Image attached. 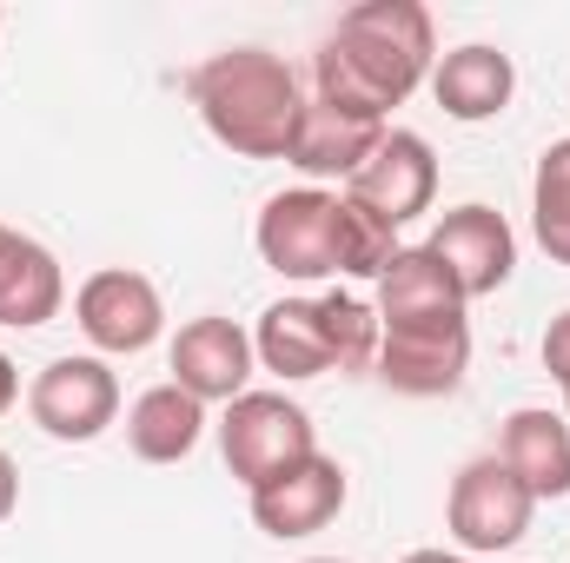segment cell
Segmentation results:
<instances>
[{"instance_id":"obj_4","label":"cell","mask_w":570,"mask_h":563,"mask_svg":"<svg viewBox=\"0 0 570 563\" xmlns=\"http://www.w3.org/2000/svg\"><path fill=\"white\" fill-rule=\"evenodd\" d=\"M253 246L266 259V273L292 285L338 279V192L332 186H285L259 206Z\"/></svg>"},{"instance_id":"obj_17","label":"cell","mask_w":570,"mask_h":563,"mask_svg":"<svg viewBox=\"0 0 570 563\" xmlns=\"http://www.w3.org/2000/svg\"><path fill=\"white\" fill-rule=\"evenodd\" d=\"M498 457L524 477V491H531L538 504L570 497V418L564 412H551V405H518V412L504 418Z\"/></svg>"},{"instance_id":"obj_22","label":"cell","mask_w":570,"mask_h":563,"mask_svg":"<svg viewBox=\"0 0 570 563\" xmlns=\"http://www.w3.org/2000/svg\"><path fill=\"white\" fill-rule=\"evenodd\" d=\"M318 305H325V325H332V358H338V372L345 378H358V372H372V358H379V305H365L358 292H318Z\"/></svg>"},{"instance_id":"obj_9","label":"cell","mask_w":570,"mask_h":563,"mask_svg":"<svg viewBox=\"0 0 570 563\" xmlns=\"http://www.w3.org/2000/svg\"><path fill=\"white\" fill-rule=\"evenodd\" d=\"M166 365H173V385L193 392L199 405H233L253 392V372H259V352H253V332L239 318H219V312H199L173 332L166 345Z\"/></svg>"},{"instance_id":"obj_5","label":"cell","mask_w":570,"mask_h":563,"mask_svg":"<svg viewBox=\"0 0 570 563\" xmlns=\"http://www.w3.org/2000/svg\"><path fill=\"white\" fill-rule=\"evenodd\" d=\"M531 517H538V497L524 491V477H518L498 451L471 457V464L451 477L444 524H451L458 551H471V557H504V551L524 544Z\"/></svg>"},{"instance_id":"obj_2","label":"cell","mask_w":570,"mask_h":563,"mask_svg":"<svg viewBox=\"0 0 570 563\" xmlns=\"http://www.w3.org/2000/svg\"><path fill=\"white\" fill-rule=\"evenodd\" d=\"M186 100H193L199 127L226 146V152H239V159H285L292 127L305 113L298 73L285 67L279 53H266V47L206 53L186 73Z\"/></svg>"},{"instance_id":"obj_25","label":"cell","mask_w":570,"mask_h":563,"mask_svg":"<svg viewBox=\"0 0 570 563\" xmlns=\"http://www.w3.org/2000/svg\"><path fill=\"white\" fill-rule=\"evenodd\" d=\"M13 405H20V365H13V358L0 352V418H7Z\"/></svg>"},{"instance_id":"obj_7","label":"cell","mask_w":570,"mask_h":563,"mask_svg":"<svg viewBox=\"0 0 570 563\" xmlns=\"http://www.w3.org/2000/svg\"><path fill=\"white\" fill-rule=\"evenodd\" d=\"M73 318H80L94 358H140L166 332V298L134 266H100L73 292Z\"/></svg>"},{"instance_id":"obj_10","label":"cell","mask_w":570,"mask_h":563,"mask_svg":"<svg viewBox=\"0 0 570 563\" xmlns=\"http://www.w3.org/2000/svg\"><path fill=\"white\" fill-rule=\"evenodd\" d=\"M338 192H352L358 206H372L385 226H412V219H425L431 199H438V152H431L425 134H412V127H385V140L372 146V159L338 186Z\"/></svg>"},{"instance_id":"obj_12","label":"cell","mask_w":570,"mask_h":563,"mask_svg":"<svg viewBox=\"0 0 570 563\" xmlns=\"http://www.w3.org/2000/svg\"><path fill=\"white\" fill-rule=\"evenodd\" d=\"M345 497H352L345 464L325 457V451H312V457L292 464L285 477L259 484V491H246V511H253V524H259L273 544H298V537H318L325 524H338Z\"/></svg>"},{"instance_id":"obj_8","label":"cell","mask_w":570,"mask_h":563,"mask_svg":"<svg viewBox=\"0 0 570 563\" xmlns=\"http://www.w3.org/2000/svg\"><path fill=\"white\" fill-rule=\"evenodd\" d=\"M471 372V318H425V325H385L372 378L399 398H451Z\"/></svg>"},{"instance_id":"obj_28","label":"cell","mask_w":570,"mask_h":563,"mask_svg":"<svg viewBox=\"0 0 570 563\" xmlns=\"http://www.w3.org/2000/svg\"><path fill=\"white\" fill-rule=\"evenodd\" d=\"M305 563H345V557H305Z\"/></svg>"},{"instance_id":"obj_16","label":"cell","mask_w":570,"mask_h":563,"mask_svg":"<svg viewBox=\"0 0 570 563\" xmlns=\"http://www.w3.org/2000/svg\"><path fill=\"white\" fill-rule=\"evenodd\" d=\"M385 140V127L379 120H358V113H338V107H325V100H305V113H298V127H292V146H285V166H298L312 186L318 179H352L365 159H372V146Z\"/></svg>"},{"instance_id":"obj_13","label":"cell","mask_w":570,"mask_h":563,"mask_svg":"<svg viewBox=\"0 0 570 563\" xmlns=\"http://www.w3.org/2000/svg\"><path fill=\"white\" fill-rule=\"evenodd\" d=\"M425 87H431V100H438L444 120L484 127V120H498V113L511 107L518 67H511V53H498V47H484V40H464V47L438 53V67H431Z\"/></svg>"},{"instance_id":"obj_15","label":"cell","mask_w":570,"mask_h":563,"mask_svg":"<svg viewBox=\"0 0 570 563\" xmlns=\"http://www.w3.org/2000/svg\"><path fill=\"white\" fill-rule=\"evenodd\" d=\"M60 305H67V273H60V259H53L33 233H20V226L0 219V325L40 332V325L60 318Z\"/></svg>"},{"instance_id":"obj_6","label":"cell","mask_w":570,"mask_h":563,"mask_svg":"<svg viewBox=\"0 0 570 563\" xmlns=\"http://www.w3.org/2000/svg\"><path fill=\"white\" fill-rule=\"evenodd\" d=\"M27 418L40 424L53 444H94L120 424V378L94 352H67L33 372L27 385Z\"/></svg>"},{"instance_id":"obj_14","label":"cell","mask_w":570,"mask_h":563,"mask_svg":"<svg viewBox=\"0 0 570 563\" xmlns=\"http://www.w3.org/2000/svg\"><path fill=\"white\" fill-rule=\"evenodd\" d=\"M253 352H259V372H273L285 385H305V378L338 372L332 325H325V305L318 298H273L259 312V325H253Z\"/></svg>"},{"instance_id":"obj_20","label":"cell","mask_w":570,"mask_h":563,"mask_svg":"<svg viewBox=\"0 0 570 563\" xmlns=\"http://www.w3.org/2000/svg\"><path fill=\"white\" fill-rule=\"evenodd\" d=\"M531 239L551 266H570V134L538 152L531 172Z\"/></svg>"},{"instance_id":"obj_23","label":"cell","mask_w":570,"mask_h":563,"mask_svg":"<svg viewBox=\"0 0 570 563\" xmlns=\"http://www.w3.org/2000/svg\"><path fill=\"white\" fill-rule=\"evenodd\" d=\"M538 352H544V372H551L558 385H570V312H558V318L544 325V345H538Z\"/></svg>"},{"instance_id":"obj_11","label":"cell","mask_w":570,"mask_h":563,"mask_svg":"<svg viewBox=\"0 0 570 563\" xmlns=\"http://www.w3.org/2000/svg\"><path fill=\"white\" fill-rule=\"evenodd\" d=\"M425 253L458 279L464 298H491L498 285H511L518 273V233H511V219L498 213V206H451L438 226H431Z\"/></svg>"},{"instance_id":"obj_24","label":"cell","mask_w":570,"mask_h":563,"mask_svg":"<svg viewBox=\"0 0 570 563\" xmlns=\"http://www.w3.org/2000/svg\"><path fill=\"white\" fill-rule=\"evenodd\" d=\"M13 511H20V464L0 451V524H7Z\"/></svg>"},{"instance_id":"obj_27","label":"cell","mask_w":570,"mask_h":563,"mask_svg":"<svg viewBox=\"0 0 570 563\" xmlns=\"http://www.w3.org/2000/svg\"><path fill=\"white\" fill-rule=\"evenodd\" d=\"M558 392H564V418H570V385H558Z\"/></svg>"},{"instance_id":"obj_1","label":"cell","mask_w":570,"mask_h":563,"mask_svg":"<svg viewBox=\"0 0 570 563\" xmlns=\"http://www.w3.org/2000/svg\"><path fill=\"white\" fill-rule=\"evenodd\" d=\"M438 67V20L419 0H358L338 13V27L312 53V100L392 127V107H405Z\"/></svg>"},{"instance_id":"obj_18","label":"cell","mask_w":570,"mask_h":563,"mask_svg":"<svg viewBox=\"0 0 570 563\" xmlns=\"http://www.w3.org/2000/svg\"><path fill=\"white\" fill-rule=\"evenodd\" d=\"M206 437V405L193 392H179L173 378L146 385L140 398L127 405V451L140 464H186Z\"/></svg>"},{"instance_id":"obj_21","label":"cell","mask_w":570,"mask_h":563,"mask_svg":"<svg viewBox=\"0 0 570 563\" xmlns=\"http://www.w3.org/2000/svg\"><path fill=\"white\" fill-rule=\"evenodd\" d=\"M399 259V226H385L372 206H358L352 192H338V279H385V266Z\"/></svg>"},{"instance_id":"obj_26","label":"cell","mask_w":570,"mask_h":563,"mask_svg":"<svg viewBox=\"0 0 570 563\" xmlns=\"http://www.w3.org/2000/svg\"><path fill=\"white\" fill-rule=\"evenodd\" d=\"M399 563H464L458 551H412V557H399Z\"/></svg>"},{"instance_id":"obj_19","label":"cell","mask_w":570,"mask_h":563,"mask_svg":"<svg viewBox=\"0 0 570 563\" xmlns=\"http://www.w3.org/2000/svg\"><path fill=\"white\" fill-rule=\"evenodd\" d=\"M458 279L431 259L425 246H399V259L379 279V325H425V318H464Z\"/></svg>"},{"instance_id":"obj_3","label":"cell","mask_w":570,"mask_h":563,"mask_svg":"<svg viewBox=\"0 0 570 563\" xmlns=\"http://www.w3.org/2000/svg\"><path fill=\"white\" fill-rule=\"evenodd\" d=\"M312 451H318V424H312V412L298 398H285V392H246V398H233L219 412V457H226V471L246 491L285 477Z\"/></svg>"}]
</instances>
